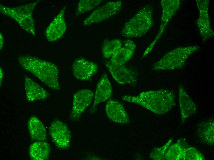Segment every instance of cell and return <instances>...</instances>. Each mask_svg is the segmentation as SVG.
I'll list each match as a JSON object with an SVG mask.
<instances>
[{"label":"cell","instance_id":"19","mask_svg":"<svg viewBox=\"0 0 214 160\" xmlns=\"http://www.w3.org/2000/svg\"><path fill=\"white\" fill-rule=\"evenodd\" d=\"M28 126L32 139L37 141H43L46 139L47 133L45 127L37 117L31 116L28 122Z\"/></svg>","mask_w":214,"mask_h":160},{"label":"cell","instance_id":"14","mask_svg":"<svg viewBox=\"0 0 214 160\" xmlns=\"http://www.w3.org/2000/svg\"><path fill=\"white\" fill-rule=\"evenodd\" d=\"M112 92V87L108 77L105 73L103 74L97 84L91 111H94L98 104L109 99L111 96Z\"/></svg>","mask_w":214,"mask_h":160},{"label":"cell","instance_id":"22","mask_svg":"<svg viewBox=\"0 0 214 160\" xmlns=\"http://www.w3.org/2000/svg\"><path fill=\"white\" fill-rule=\"evenodd\" d=\"M102 2L101 0H81L78 4L77 10V15L89 11L94 9Z\"/></svg>","mask_w":214,"mask_h":160},{"label":"cell","instance_id":"3","mask_svg":"<svg viewBox=\"0 0 214 160\" xmlns=\"http://www.w3.org/2000/svg\"><path fill=\"white\" fill-rule=\"evenodd\" d=\"M152 10L149 5L145 6L124 25L121 35L127 38L141 37L153 24Z\"/></svg>","mask_w":214,"mask_h":160},{"label":"cell","instance_id":"20","mask_svg":"<svg viewBox=\"0 0 214 160\" xmlns=\"http://www.w3.org/2000/svg\"><path fill=\"white\" fill-rule=\"evenodd\" d=\"M134 52L121 47L111 56L110 62L113 64L123 65L132 57Z\"/></svg>","mask_w":214,"mask_h":160},{"label":"cell","instance_id":"11","mask_svg":"<svg viewBox=\"0 0 214 160\" xmlns=\"http://www.w3.org/2000/svg\"><path fill=\"white\" fill-rule=\"evenodd\" d=\"M97 69L96 64L82 58L76 60L72 65L74 75L77 79L82 80L89 79Z\"/></svg>","mask_w":214,"mask_h":160},{"label":"cell","instance_id":"10","mask_svg":"<svg viewBox=\"0 0 214 160\" xmlns=\"http://www.w3.org/2000/svg\"><path fill=\"white\" fill-rule=\"evenodd\" d=\"M106 66L115 80L121 84H134L137 82L136 74L130 69L123 65H116L110 61Z\"/></svg>","mask_w":214,"mask_h":160},{"label":"cell","instance_id":"16","mask_svg":"<svg viewBox=\"0 0 214 160\" xmlns=\"http://www.w3.org/2000/svg\"><path fill=\"white\" fill-rule=\"evenodd\" d=\"M24 83L26 96L29 101L45 99L49 96V94L43 88L29 77H25Z\"/></svg>","mask_w":214,"mask_h":160},{"label":"cell","instance_id":"1","mask_svg":"<svg viewBox=\"0 0 214 160\" xmlns=\"http://www.w3.org/2000/svg\"><path fill=\"white\" fill-rule=\"evenodd\" d=\"M122 98L126 102L140 105L157 114L168 112L175 104L174 93L166 89L143 92L137 96L124 95Z\"/></svg>","mask_w":214,"mask_h":160},{"label":"cell","instance_id":"23","mask_svg":"<svg viewBox=\"0 0 214 160\" xmlns=\"http://www.w3.org/2000/svg\"><path fill=\"white\" fill-rule=\"evenodd\" d=\"M123 42L124 47L134 51L136 48V45L133 41L129 39H126Z\"/></svg>","mask_w":214,"mask_h":160},{"label":"cell","instance_id":"18","mask_svg":"<svg viewBox=\"0 0 214 160\" xmlns=\"http://www.w3.org/2000/svg\"><path fill=\"white\" fill-rule=\"evenodd\" d=\"M50 146L48 143L38 141L32 144L29 149L30 158L34 160H46L49 158Z\"/></svg>","mask_w":214,"mask_h":160},{"label":"cell","instance_id":"13","mask_svg":"<svg viewBox=\"0 0 214 160\" xmlns=\"http://www.w3.org/2000/svg\"><path fill=\"white\" fill-rule=\"evenodd\" d=\"M105 110L108 117L115 122L125 124L129 122V116L123 106L116 101L108 102Z\"/></svg>","mask_w":214,"mask_h":160},{"label":"cell","instance_id":"15","mask_svg":"<svg viewBox=\"0 0 214 160\" xmlns=\"http://www.w3.org/2000/svg\"><path fill=\"white\" fill-rule=\"evenodd\" d=\"M179 96L181 120L183 122L196 113L197 107L181 85L179 87Z\"/></svg>","mask_w":214,"mask_h":160},{"label":"cell","instance_id":"2","mask_svg":"<svg viewBox=\"0 0 214 160\" xmlns=\"http://www.w3.org/2000/svg\"><path fill=\"white\" fill-rule=\"evenodd\" d=\"M21 66L32 74L50 88L60 90L57 66L50 62L30 55H21L18 58Z\"/></svg>","mask_w":214,"mask_h":160},{"label":"cell","instance_id":"21","mask_svg":"<svg viewBox=\"0 0 214 160\" xmlns=\"http://www.w3.org/2000/svg\"><path fill=\"white\" fill-rule=\"evenodd\" d=\"M122 46L121 41L119 39L105 41L102 48L104 57L106 58H109L121 48Z\"/></svg>","mask_w":214,"mask_h":160},{"label":"cell","instance_id":"12","mask_svg":"<svg viewBox=\"0 0 214 160\" xmlns=\"http://www.w3.org/2000/svg\"><path fill=\"white\" fill-rule=\"evenodd\" d=\"M65 8L64 7L50 24L45 32L46 37L49 41H54L60 38L66 28L64 15Z\"/></svg>","mask_w":214,"mask_h":160},{"label":"cell","instance_id":"25","mask_svg":"<svg viewBox=\"0 0 214 160\" xmlns=\"http://www.w3.org/2000/svg\"><path fill=\"white\" fill-rule=\"evenodd\" d=\"M0 76H1V77H0V80L1 81L2 80V78H3V72L2 71V69L1 68H0Z\"/></svg>","mask_w":214,"mask_h":160},{"label":"cell","instance_id":"4","mask_svg":"<svg viewBox=\"0 0 214 160\" xmlns=\"http://www.w3.org/2000/svg\"><path fill=\"white\" fill-rule=\"evenodd\" d=\"M38 2L39 1H37L15 7H9L1 4L0 11L3 14L15 20L26 32L35 35V26L33 12Z\"/></svg>","mask_w":214,"mask_h":160},{"label":"cell","instance_id":"6","mask_svg":"<svg viewBox=\"0 0 214 160\" xmlns=\"http://www.w3.org/2000/svg\"><path fill=\"white\" fill-rule=\"evenodd\" d=\"M204 158L196 149L189 146L185 142L179 140L167 148L163 160H204Z\"/></svg>","mask_w":214,"mask_h":160},{"label":"cell","instance_id":"8","mask_svg":"<svg viewBox=\"0 0 214 160\" xmlns=\"http://www.w3.org/2000/svg\"><path fill=\"white\" fill-rule=\"evenodd\" d=\"M49 131L53 142L59 148L66 149L69 147L71 134L65 123L59 120L53 122L50 127Z\"/></svg>","mask_w":214,"mask_h":160},{"label":"cell","instance_id":"24","mask_svg":"<svg viewBox=\"0 0 214 160\" xmlns=\"http://www.w3.org/2000/svg\"><path fill=\"white\" fill-rule=\"evenodd\" d=\"M0 49L3 47L4 44L3 37L2 34L0 33Z\"/></svg>","mask_w":214,"mask_h":160},{"label":"cell","instance_id":"9","mask_svg":"<svg viewBox=\"0 0 214 160\" xmlns=\"http://www.w3.org/2000/svg\"><path fill=\"white\" fill-rule=\"evenodd\" d=\"M93 97V92L87 89L80 90L74 94L70 114L72 119L76 120L80 118L91 103Z\"/></svg>","mask_w":214,"mask_h":160},{"label":"cell","instance_id":"5","mask_svg":"<svg viewBox=\"0 0 214 160\" xmlns=\"http://www.w3.org/2000/svg\"><path fill=\"white\" fill-rule=\"evenodd\" d=\"M198 46H191L176 48L166 54L153 66V70H173L180 68L188 57L197 50Z\"/></svg>","mask_w":214,"mask_h":160},{"label":"cell","instance_id":"17","mask_svg":"<svg viewBox=\"0 0 214 160\" xmlns=\"http://www.w3.org/2000/svg\"><path fill=\"white\" fill-rule=\"evenodd\" d=\"M196 134L201 141L209 145H214V120L209 119L200 122L196 129Z\"/></svg>","mask_w":214,"mask_h":160},{"label":"cell","instance_id":"7","mask_svg":"<svg viewBox=\"0 0 214 160\" xmlns=\"http://www.w3.org/2000/svg\"><path fill=\"white\" fill-rule=\"evenodd\" d=\"M122 7L121 1L109 2L94 10L83 22L87 26L106 20L119 11Z\"/></svg>","mask_w":214,"mask_h":160}]
</instances>
